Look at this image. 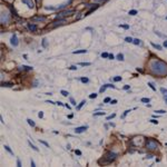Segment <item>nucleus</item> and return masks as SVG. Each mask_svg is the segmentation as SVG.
Segmentation results:
<instances>
[{
	"instance_id": "15",
	"label": "nucleus",
	"mask_w": 167,
	"mask_h": 167,
	"mask_svg": "<svg viewBox=\"0 0 167 167\" xmlns=\"http://www.w3.org/2000/svg\"><path fill=\"white\" fill-rule=\"evenodd\" d=\"M27 121H28V124L30 125L31 127H35V126H36V124H35V121H31V119H29V118L27 119Z\"/></svg>"
},
{
	"instance_id": "55",
	"label": "nucleus",
	"mask_w": 167,
	"mask_h": 167,
	"mask_svg": "<svg viewBox=\"0 0 167 167\" xmlns=\"http://www.w3.org/2000/svg\"><path fill=\"white\" fill-rule=\"evenodd\" d=\"M95 1H99L100 2V1H106V0H95Z\"/></svg>"
},
{
	"instance_id": "18",
	"label": "nucleus",
	"mask_w": 167,
	"mask_h": 167,
	"mask_svg": "<svg viewBox=\"0 0 167 167\" xmlns=\"http://www.w3.org/2000/svg\"><path fill=\"white\" fill-rule=\"evenodd\" d=\"M117 59H118V60H121V61H123V60H124V55H123V54H118Z\"/></svg>"
},
{
	"instance_id": "8",
	"label": "nucleus",
	"mask_w": 167,
	"mask_h": 167,
	"mask_svg": "<svg viewBox=\"0 0 167 167\" xmlns=\"http://www.w3.org/2000/svg\"><path fill=\"white\" fill-rule=\"evenodd\" d=\"M87 128L88 127L87 126H81V127H77L76 129H75V133L76 134H81V133H84L85 130H87Z\"/></svg>"
},
{
	"instance_id": "41",
	"label": "nucleus",
	"mask_w": 167,
	"mask_h": 167,
	"mask_svg": "<svg viewBox=\"0 0 167 167\" xmlns=\"http://www.w3.org/2000/svg\"><path fill=\"white\" fill-rule=\"evenodd\" d=\"M115 116H116L115 114H113V115H110V116H108V117H107V121H109V119H111V118H114Z\"/></svg>"
},
{
	"instance_id": "4",
	"label": "nucleus",
	"mask_w": 167,
	"mask_h": 167,
	"mask_svg": "<svg viewBox=\"0 0 167 167\" xmlns=\"http://www.w3.org/2000/svg\"><path fill=\"white\" fill-rule=\"evenodd\" d=\"M75 13V10H64V11H60V13L57 15V19L61 18V17H65V16H71Z\"/></svg>"
},
{
	"instance_id": "20",
	"label": "nucleus",
	"mask_w": 167,
	"mask_h": 167,
	"mask_svg": "<svg viewBox=\"0 0 167 167\" xmlns=\"http://www.w3.org/2000/svg\"><path fill=\"white\" fill-rule=\"evenodd\" d=\"M9 8H10V10H11V13H13V15L16 16V17H18V15H17V13H16V10L13 9V6H9Z\"/></svg>"
},
{
	"instance_id": "28",
	"label": "nucleus",
	"mask_w": 167,
	"mask_h": 167,
	"mask_svg": "<svg viewBox=\"0 0 167 167\" xmlns=\"http://www.w3.org/2000/svg\"><path fill=\"white\" fill-rule=\"evenodd\" d=\"M79 65H80V66H90L91 64H90V62H80Z\"/></svg>"
},
{
	"instance_id": "32",
	"label": "nucleus",
	"mask_w": 167,
	"mask_h": 167,
	"mask_svg": "<svg viewBox=\"0 0 167 167\" xmlns=\"http://www.w3.org/2000/svg\"><path fill=\"white\" fill-rule=\"evenodd\" d=\"M102 58H108L109 55L107 53H104V54H102Z\"/></svg>"
},
{
	"instance_id": "40",
	"label": "nucleus",
	"mask_w": 167,
	"mask_h": 167,
	"mask_svg": "<svg viewBox=\"0 0 167 167\" xmlns=\"http://www.w3.org/2000/svg\"><path fill=\"white\" fill-rule=\"evenodd\" d=\"M119 27H123V28H125V29H128L129 26H128V25H119Z\"/></svg>"
},
{
	"instance_id": "3",
	"label": "nucleus",
	"mask_w": 167,
	"mask_h": 167,
	"mask_svg": "<svg viewBox=\"0 0 167 167\" xmlns=\"http://www.w3.org/2000/svg\"><path fill=\"white\" fill-rule=\"evenodd\" d=\"M117 157H118V155L116 154V153H114V152H108V153H106V155H105V159H106L107 163H111V161H114Z\"/></svg>"
},
{
	"instance_id": "13",
	"label": "nucleus",
	"mask_w": 167,
	"mask_h": 167,
	"mask_svg": "<svg viewBox=\"0 0 167 167\" xmlns=\"http://www.w3.org/2000/svg\"><path fill=\"white\" fill-rule=\"evenodd\" d=\"M19 70H32V67H29V66H21V67H19Z\"/></svg>"
},
{
	"instance_id": "29",
	"label": "nucleus",
	"mask_w": 167,
	"mask_h": 167,
	"mask_svg": "<svg viewBox=\"0 0 167 167\" xmlns=\"http://www.w3.org/2000/svg\"><path fill=\"white\" fill-rule=\"evenodd\" d=\"M102 115H105V113H102V111H99V113L94 114V116H102Z\"/></svg>"
},
{
	"instance_id": "36",
	"label": "nucleus",
	"mask_w": 167,
	"mask_h": 167,
	"mask_svg": "<svg viewBox=\"0 0 167 167\" xmlns=\"http://www.w3.org/2000/svg\"><path fill=\"white\" fill-rule=\"evenodd\" d=\"M96 97H97V94H91V95H89V98H91V99L96 98Z\"/></svg>"
},
{
	"instance_id": "25",
	"label": "nucleus",
	"mask_w": 167,
	"mask_h": 167,
	"mask_svg": "<svg viewBox=\"0 0 167 167\" xmlns=\"http://www.w3.org/2000/svg\"><path fill=\"white\" fill-rule=\"evenodd\" d=\"M133 43H134V45H140L142 43H140V40H139V39H134Z\"/></svg>"
},
{
	"instance_id": "50",
	"label": "nucleus",
	"mask_w": 167,
	"mask_h": 167,
	"mask_svg": "<svg viewBox=\"0 0 167 167\" xmlns=\"http://www.w3.org/2000/svg\"><path fill=\"white\" fill-rule=\"evenodd\" d=\"M164 47H165V48H167V40L164 41Z\"/></svg>"
},
{
	"instance_id": "42",
	"label": "nucleus",
	"mask_w": 167,
	"mask_h": 167,
	"mask_svg": "<svg viewBox=\"0 0 167 167\" xmlns=\"http://www.w3.org/2000/svg\"><path fill=\"white\" fill-rule=\"evenodd\" d=\"M69 69H70V70H76V69H77V67H76V66H70V67H69Z\"/></svg>"
},
{
	"instance_id": "33",
	"label": "nucleus",
	"mask_w": 167,
	"mask_h": 167,
	"mask_svg": "<svg viewBox=\"0 0 167 167\" xmlns=\"http://www.w3.org/2000/svg\"><path fill=\"white\" fill-rule=\"evenodd\" d=\"M115 81H121V77H119V76H116V77L114 78Z\"/></svg>"
},
{
	"instance_id": "22",
	"label": "nucleus",
	"mask_w": 167,
	"mask_h": 167,
	"mask_svg": "<svg viewBox=\"0 0 167 167\" xmlns=\"http://www.w3.org/2000/svg\"><path fill=\"white\" fill-rule=\"evenodd\" d=\"M152 46H153V47H155V48H156V49H158V50H161V47L159 46V45H156V43H152Z\"/></svg>"
},
{
	"instance_id": "47",
	"label": "nucleus",
	"mask_w": 167,
	"mask_h": 167,
	"mask_svg": "<svg viewBox=\"0 0 167 167\" xmlns=\"http://www.w3.org/2000/svg\"><path fill=\"white\" fill-rule=\"evenodd\" d=\"M56 105H58V106H62V102H56Z\"/></svg>"
},
{
	"instance_id": "7",
	"label": "nucleus",
	"mask_w": 167,
	"mask_h": 167,
	"mask_svg": "<svg viewBox=\"0 0 167 167\" xmlns=\"http://www.w3.org/2000/svg\"><path fill=\"white\" fill-rule=\"evenodd\" d=\"M10 43L13 45V47H17L19 45V40H18V37H17V35H13L11 39H10Z\"/></svg>"
},
{
	"instance_id": "38",
	"label": "nucleus",
	"mask_w": 167,
	"mask_h": 167,
	"mask_svg": "<svg viewBox=\"0 0 167 167\" xmlns=\"http://www.w3.org/2000/svg\"><path fill=\"white\" fill-rule=\"evenodd\" d=\"M38 117H39V118H43V111H39V113H38Z\"/></svg>"
},
{
	"instance_id": "35",
	"label": "nucleus",
	"mask_w": 167,
	"mask_h": 167,
	"mask_svg": "<svg viewBox=\"0 0 167 167\" xmlns=\"http://www.w3.org/2000/svg\"><path fill=\"white\" fill-rule=\"evenodd\" d=\"M81 81H83V83H88V78H85V77H83L80 79Z\"/></svg>"
},
{
	"instance_id": "24",
	"label": "nucleus",
	"mask_w": 167,
	"mask_h": 167,
	"mask_svg": "<svg viewBox=\"0 0 167 167\" xmlns=\"http://www.w3.org/2000/svg\"><path fill=\"white\" fill-rule=\"evenodd\" d=\"M60 93H61L62 96H65V97H67V96L69 95V93H68V91H66V90H61Z\"/></svg>"
},
{
	"instance_id": "17",
	"label": "nucleus",
	"mask_w": 167,
	"mask_h": 167,
	"mask_svg": "<svg viewBox=\"0 0 167 167\" xmlns=\"http://www.w3.org/2000/svg\"><path fill=\"white\" fill-rule=\"evenodd\" d=\"M3 147H5V148H6V150H7V152H8V153H10V154H11V155H13V150H11V149H10V147H9V146L5 145V146H3Z\"/></svg>"
},
{
	"instance_id": "6",
	"label": "nucleus",
	"mask_w": 167,
	"mask_h": 167,
	"mask_svg": "<svg viewBox=\"0 0 167 167\" xmlns=\"http://www.w3.org/2000/svg\"><path fill=\"white\" fill-rule=\"evenodd\" d=\"M22 3H25L26 6L29 8V9H34L35 8V2L34 0H21Z\"/></svg>"
},
{
	"instance_id": "5",
	"label": "nucleus",
	"mask_w": 167,
	"mask_h": 167,
	"mask_svg": "<svg viewBox=\"0 0 167 167\" xmlns=\"http://www.w3.org/2000/svg\"><path fill=\"white\" fill-rule=\"evenodd\" d=\"M9 20H10V17H9V15L7 13H1V24L2 25H5V24H8L9 22Z\"/></svg>"
},
{
	"instance_id": "53",
	"label": "nucleus",
	"mask_w": 167,
	"mask_h": 167,
	"mask_svg": "<svg viewBox=\"0 0 167 167\" xmlns=\"http://www.w3.org/2000/svg\"><path fill=\"white\" fill-rule=\"evenodd\" d=\"M31 166L35 167V163H34V161H32V159H31Z\"/></svg>"
},
{
	"instance_id": "12",
	"label": "nucleus",
	"mask_w": 167,
	"mask_h": 167,
	"mask_svg": "<svg viewBox=\"0 0 167 167\" xmlns=\"http://www.w3.org/2000/svg\"><path fill=\"white\" fill-rule=\"evenodd\" d=\"M161 94L164 95V99H165V102H167V89H165V88H161Z\"/></svg>"
},
{
	"instance_id": "10",
	"label": "nucleus",
	"mask_w": 167,
	"mask_h": 167,
	"mask_svg": "<svg viewBox=\"0 0 167 167\" xmlns=\"http://www.w3.org/2000/svg\"><path fill=\"white\" fill-rule=\"evenodd\" d=\"M65 20L64 19H59L58 21H55V22H53V27H57V26H60V25H62V24H65Z\"/></svg>"
},
{
	"instance_id": "37",
	"label": "nucleus",
	"mask_w": 167,
	"mask_h": 167,
	"mask_svg": "<svg viewBox=\"0 0 167 167\" xmlns=\"http://www.w3.org/2000/svg\"><path fill=\"white\" fill-rule=\"evenodd\" d=\"M155 113H157V114H165L166 111L165 110H155Z\"/></svg>"
},
{
	"instance_id": "39",
	"label": "nucleus",
	"mask_w": 167,
	"mask_h": 167,
	"mask_svg": "<svg viewBox=\"0 0 167 167\" xmlns=\"http://www.w3.org/2000/svg\"><path fill=\"white\" fill-rule=\"evenodd\" d=\"M150 123H152V124H155V125L158 124V121H156V119H152V121H150Z\"/></svg>"
},
{
	"instance_id": "19",
	"label": "nucleus",
	"mask_w": 167,
	"mask_h": 167,
	"mask_svg": "<svg viewBox=\"0 0 167 167\" xmlns=\"http://www.w3.org/2000/svg\"><path fill=\"white\" fill-rule=\"evenodd\" d=\"M85 104H86V102H85V100H83V102H81L80 104H79V105L77 106V109H78V110H79V109H81V107H83V106L85 105Z\"/></svg>"
},
{
	"instance_id": "46",
	"label": "nucleus",
	"mask_w": 167,
	"mask_h": 167,
	"mask_svg": "<svg viewBox=\"0 0 167 167\" xmlns=\"http://www.w3.org/2000/svg\"><path fill=\"white\" fill-rule=\"evenodd\" d=\"M129 111H130V110H126V111H125V113H124V115H123V117H125V116H126V115L128 114V113H129Z\"/></svg>"
},
{
	"instance_id": "26",
	"label": "nucleus",
	"mask_w": 167,
	"mask_h": 167,
	"mask_svg": "<svg viewBox=\"0 0 167 167\" xmlns=\"http://www.w3.org/2000/svg\"><path fill=\"white\" fill-rule=\"evenodd\" d=\"M125 40H126L127 43H133L134 39H133V38H130V37H126V38H125Z\"/></svg>"
},
{
	"instance_id": "1",
	"label": "nucleus",
	"mask_w": 167,
	"mask_h": 167,
	"mask_svg": "<svg viewBox=\"0 0 167 167\" xmlns=\"http://www.w3.org/2000/svg\"><path fill=\"white\" fill-rule=\"evenodd\" d=\"M150 69L154 74L163 76L167 74V64H165L161 60H153L150 62Z\"/></svg>"
},
{
	"instance_id": "21",
	"label": "nucleus",
	"mask_w": 167,
	"mask_h": 167,
	"mask_svg": "<svg viewBox=\"0 0 167 167\" xmlns=\"http://www.w3.org/2000/svg\"><path fill=\"white\" fill-rule=\"evenodd\" d=\"M104 87H105V88H113V89H115V88H116L114 85H110V84H107V85H105Z\"/></svg>"
},
{
	"instance_id": "30",
	"label": "nucleus",
	"mask_w": 167,
	"mask_h": 167,
	"mask_svg": "<svg viewBox=\"0 0 167 167\" xmlns=\"http://www.w3.org/2000/svg\"><path fill=\"white\" fill-rule=\"evenodd\" d=\"M47 45H48V43H47V39H43V46L45 47V48H46Z\"/></svg>"
},
{
	"instance_id": "9",
	"label": "nucleus",
	"mask_w": 167,
	"mask_h": 167,
	"mask_svg": "<svg viewBox=\"0 0 167 167\" xmlns=\"http://www.w3.org/2000/svg\"><path fill=\"white\" fill-rule=\"evenodd\" d=\"M28 29L29 30H31L32 32H35V31H37V26L34 25V24H28Z\"/></svg>"
},
{
	"instance_id": "11",
	"label": "nucleus",
	"mask_w": 167,
	"mask_h": 167,
	"mask_svg": "<svg viewBox=\"0 0 167 167\" xmlns=\"http://www.w3.org/2000/svg\"><path fill=\"white\" fill-rule=\"evenodd\" d=\"M32 20H34V21H45L46 18H45V17H40V16H37V17H34Z\"/></svg>"
},
{
	"instance_id": "31",
	"label": "nucleus",
	"mask_w": 167,
	"mask_h": 167,
	"mask_svg": "<svg viewBox=\"0 0 167 167\" xmlns=\"http://www.w3.org/2000/svg\"><path fill=\"white\" fill-rule=\"evenodd\" d=\"M142 102H150V99L149 98H142Z\"/></svg>"
},
{
	"instance_id": "16",
	"label": "nucleus",
	"mask_w": 167,
	"mask_h": 167,
	"mask_svg": "<svg viewBox=\"0 0 167 167\" xmlns=\"http://www.w3.org/2000/svg\"><path fill=\"white\" fill-rule=\"evenodd\" d=\"M1 86L2 87H10V86H13V84L11 83H1Z\"/></svg>"
},
{
	"instance_id": "52",
	"label": "nucleus",
	"mask_w": 167,
	"mask_h": 167,
	"mask_svg": "<svg viewBox=\"0 0 167 167\" xmlns=\"http://www.w3.org/2000/svg\"><path fill=\"white\" fill-rule=\"evenodd\" d=\"M17 165H18L19 167L21 166V164H20V161H17Z\"/></svg>"
},
{
	"instance_id": "45",
	"label": "nucleus",
	"mask_w": 167,
	"mask_h": 167,
	"mask_svg": "<svg viewBox=\"0 0 167 167\" xmlns=\"http://www.w3.org/2000/svg\"><path fill=\"white\" fill-rule=\"evenodd\" d=\"M104 102H110V98H109V97H107V98H105V100H104Z\"/></svg>"
},
{
	"instance_id": "2",
	"label": "nucleus",
	"mask_w": 167,
	"mask_h": 167,
	"mask_svg": "<svg viewBox=\"0 0 167 167\" xmlns=\"http://www.w3.org/2000/svg\"><path fill=\"white\" fill-rule=\"evenodd\" d=\"M158 143L156 140L152 138H148L146 140V148L149 149V150H154V149H157L158 148Z\"/></svg>"
},
{
	"instance_id": "49",
	"label": "nucleus",
	"mask_w": 167,
	"mask_h": 167,
	"mask_svg": "<svg viewBox=\"0 0 167 167\" xmlns=\"http://www.w3.org/2000/svg\"><path fill=\"white\" fill-rule=\"evenodd\" d=\"M124 89H125V90L129 89V86H128V85H126V86H124Z\"/></svg>"
},
{
	"instance_id": "54",
	"label": "nucleus",
	"mask_w": 167,
	"mask_h": 167,
	"mask_svg": "<svg viewBox=\"0 0 167 167\" xmlns=\"http://www.w3.org/2000/svg\"><path fill=\"white\" fill-rule=\"evenodd\" d=\"M65 106H66V107H67V108H68V109H70V108H71L70 106H69V105H67V104H66V105H65Z\"/></svg>"
},
{
	"instance_id": "23",
	"label": "nucleus",
	"mask_w": 167,
	"mask_h": 167,
	"mask_svg": "<svg viewBox=\"0 0 167 167\" xmlns=\"http://www.w3.org/2000/svg\"><path fill=\"white\" fill-rule=\"evenodd\" d=\"M28 143H29V145H30L31 148L34 149V150H36V152H38V148H37V147H36L35 145H32V144H31V142H28Z\"/></svg>"
},
{
	"instance_id": "56",
	"label": "nucleus",
	"mask_w": 167,
	"mask_h": 167,
	"mask_svg": "<svg viewBox=\"0 0 167 167\" xmlns=\"http://www.w3.org/2000/svg\"><path fill=\"white\" fill-rule=\"evenodd\" d=\"M36 1H37V2H39V1H40V0H36Z\"/></svg>"
},
{
	"instance_id": "14",
	"label": "nucleus",
	"mask_w": 167,
	"mask_h": 167,
	"mask_svg": "<svg viewBox=\"0 0 167 167\" xmlns=\"http://www.w3.org/2000/svg\"><path fill=\"white\" fill-rule=\"evenodd\" d=\"M86 53H87L86 49H80V50H76V51H74L72 54H75V55H76V54H86Z\"/></svg>"
},
{
	"instance_id": "57",
	"label": "nucleus",
	"mask_w": 167,
	"mask_h": 167,
	"mask_svg": "<svg viewBox=\"0 0 167 167\" xmlns=\"http://www.w3.org/2000/svg\"><path fill=\"white\" fill-rule=\"evenodd\" d=\"M166 19H167V18H166Z\"/></svg>"
},
{
	"instance_id": "44",
	"label": "nucleus",
	"mask_w": 167,
	"mask_h": 167,
	"mask_svg": "<svg viewBox=\"0 0 167 167\" xmlns=\"http://www.w3.org/2000/svg\"><path fill=\"white\" fill-rule=\"evenodd\" d=\"M116 102H117V100H116V99H114V100H110V104H111V105H115Z\"/></svg>"
},
{
	"instance_id": "27",
	"label": "nucleus",
	"mask_w": 167,
	"mask_h": 167,
	"mask_svg": "<svg viewBox=\"0 0 167 167\" xmlns=\"http://www.w3.org/2000/svg\"><path fill=\"white\" fill-rule=\"evenodd\" d=\"M128 13H129L130 16H135L137 13V11H136V10H130V11Z\"/></svg>"
},
{
	"instance_id": "48",
	"label": "nucleus",
	"mask_w": 167,
	"mask_h": 167,
	"mask_svg": "<svg viewBox=\"0 0 167 167\" xmlns=\"http://www.w3.org/2000/svg\"><path fill=\"white\" fill-rule=\"evenodd\" d=\"M108 58H109V59H114V55H113V54H110V55H109Z\"/></svg>"
},
{
	"instance_id": "34",
	"label": "nucleus",
	"mask_w": 167,
	"mask_h": 167,
	"mask_svg": "<svg viewBox=\"0 0 167 167\" xmlns=\"http://www.w3.org/2000/svg\"><path fill=\"white\" fill-rule=\"evenodd\" d=\"M148 86L150 87V88H152V89L154 90V91H156V88H155V87L153 86V84H152V83H148Z\"/></svg>"
},
{
	"instance_id": "51",
	"label": "nucleus",
	"mask_w": 167,
	"mask_h": 167,
	"mask_svg": "<svg viewBox=\"0 0 167 167\" xmlns=\"http://www.w3.org/2000/svg\"><path fill=\"white\" fill-rule=\"evenodd\" d=\"M76 154H77V155H81V152H80V150H76Z\"/></svg>"
},
{
	"instance_id": "43",
	"label": "nucleus",
	"mask_w": 167,
	"mask_h": 167,
	"mask_svg": "<svg viewBox=\"0 0 167 167\" xmlns=\"http://www.w3.org/2000/svg\"><path fill=\"white\" fill-rule=\"evenodd\" d=\"M70 102L74 106H76V102H75V99L74 98H70Z\"/></svg>"
}]
</instances>
